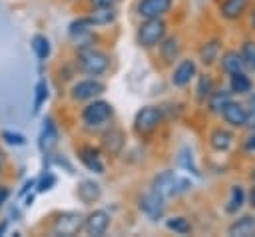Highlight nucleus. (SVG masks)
I'll return each instance as SVG.
<instances>
[{
  "instance_id": "obj_27",
  "label": "nucleus",
  "mask_w": 255,
  "mask_h": 237,
  "mask_svg": "<svg viewBox=\"0 0 255 237\" xmlns=\"http://www.w3.org/2000/svg\"><path fill=\"white\" fill-rule=\"evenodd\" d=\"M231 92L229 90H215L213 88V92L207 96V106H209V112H213V114H219L221 110H223V106L227 104V102H231Z\"/></svg>"
},
{
  "instance_id": "obj_26",
  "label": "nucleus",
  "mask_w": 255,
  "mask_h": 237,
  "mask_svg": "<svg viewBox=\"0 0 255 237\" xmlns=\"http://www.w3.org/2000/svg\"><path fill=\"white\" fill-rule=\"evenodd\" d=\"M221 68L227 72V74H233V72H241L245 68V62L241 58L239 52L235 50H227L223 56H221Z\"/></svg>"
},
{
  "instance_id": "obj_23",
  "label": "nucleus",
  "mask_w": 255,
  "mask_h": 237,
  "mask_svg": "<svg viewBox=\"0 0 255 237\" xmlns=\"http://www.w3.org/2000/svg\"><path fill=\"white\" fill-rule=\"evenodd\" d=\"M30 46H32V52H34V56H36L40 62H46V60L50 58V54H52V46H50V40H48L44 34H34V36H32V42H30Z\"/></svg>"
},
{
  "instance_id": "obj_10",
  "label": "nucleus",
  "mask_w": 255,
  "mask_h": 237,
  "mask_svg": "<svg viewBox=\"0 0 255 237\" xmlns=\"http://www.w3.org/2000/svg\"><path fill=\"white\" fill-rule=\"evenodd\" d=\"M173 6V0H139L135 6V12L139 18H163L169 14Z\"/></svg>"
},
{
  "instance_id": "obj_35",
  "label": "nucleus",
  "mask_w": 255,
  "mask_h": 237,
  "mask_svg": "<svg viewBox=\"0 0 255 237\" xmlns=\"http://www.w3.org/2000/svg\"><path fill=\"white\" fill-rule=\"evenodd\" d=\"M241 58H243V62H245V66H253V60H255V42H245L243 44V48H241Z\"/></svg>"
},
{
  "instance_id": "obj_8",
  "label": "nucleus",
  "mask_w": 255,
  "mask_h": 237,
  "mask_svg": "<svg viewBox=\"0 0 255 237\" xmlns=\"http://www.w3.org/2000/svg\"><path fill=\"white\" fill-rule=\"evenodd\" d=\"M137 207L141 213H145L151 221H159L165 215V199L161 195H157L155 191H147L139 197Z\"/></svg>"
},
{
  "instance_id": "obj_17",
  "label": "nucleus",
  "mask_w": 255,
  "mask_h": 237,
  "mask_svg": "<svg viewBox=\"0 0 255 237\" xmlns=\"http://www.w3.org/2000/svg\"><path fill=\"white\" fill-rule=\"evenodd\" d=\"M94 28H96V26L92 24L90 16H80V18H76V20L70 22V26H68V34H70L72 40H76V42H84L86 38L92 36V30H94Z\"/></svg>"
},
{
  "instance_id": "obj_5",
  "label": "nucleus",
  "mask_w": 255,
  "mask_h": 237,
  "mask_svg": "<svg viewBox=\"0 0 255 237\" xmlns=\"http://www.w3.org/2000/svg\"><path fill=\"white\" fill-rule=\"evenodd\" d=\"M163 121V110L157 106H143L135 112L133 118V129L139 135H149L153 133Z\"/></svg>"
},
{
  "instance_id": "obj_25",
  "label": "nucleus",
  "mask_w": 255,
  "mask_h": 237,
  "mask_svg": "<svg viewBox=\"0 0 255 237\" xmlns=\"http://www.w3.org/2000/svg\"><path fill=\"white\" fill-rule=\"evenodd\" d=\"M92 24L98 28V26H108L112 22H116L118 18V12L116 8H92V14H88Z\"/></svg>"
},
{
  "instance_id": "obj_43",
  "label": "nucleus",
  "mask_w": 255,
  "mask_h": 237,
  "mask_svg": "<svg viewBox=\"0 0 255 237\" xmlns=\"http://www.w3.org/2000/svg\"><path fill=\"white\" fill-rule=\"evenodd\" d=\"M4 161H6V153L0 149V163H4Z\"/></svg>"
},
{
  "instance_id": "obj_9",
  "label": "nucleus",
  "mask_w": 255,
  "mask_h": 237,
  "mask_svg": "<svg viewBox=\"0 0 255 237\" xmlns=\"http://www.w3.org/2000/svg\"><path fill=\"white\" fill-rule=\"evenodd\" d=\"M108 227H110V213L106 209H94L92 213H88L84 217L82 231L92 235V237H100V235L106 233Z\"/></svg>"
},
{
  "instance_id": "obj_33",
  "label": "nucleus",
  "mask_w": 255,
  "mask_h": 237,
  "mask_svg": "<svg viewBox=\"0 0 255 237\" xmlns=\"http://www.w3.org/2000/svg\"><path fill=\"white\" fill-rule=\"evenodd\" d=\"M179 165H181V167H185L187 171H191V173L199 175V169H197V165L193 163V155H191V151H189V149H181V153H179Z\"/></svg>"
},
{
  "instance_id": "obj_3",
  "label": "nucleus",
  "mask_w": 255,
  "mask_h": 237,
  "mask_svg": "<svg viewBox=\"0 0 255 237\" xmlns=\"http://www.w3.org/2000/svg\"><path fill=\"white\" fill-rule=\"evenodd\" d=\"M82 123L86 129H100L108 125V121L114 118V106L106 100H90V104L82 110Z\"/></svg>"
},
{
  "instance_id": "obj_30",
  "label": "nucleus",
  "mask_w": 255,
  "mask_h": 237,
  "mask_svg": "<svg viewBox=\"0 0 255 237\" xmlns=\"http://www.w3.org/2000/svg\"><path fill=\"white\" fill-rule=\"evenodd\" d=\"M165 227L177 235H187L191 233V223L187 217H181V215H175V217H167L165 219Z\"/></svg>"
},
{
  "instance_id": "obj_37",
  "label": "nucleus",
  "mask_w": 255,
  "mask_h": 237,
  "mask_svg": "<svg viewBox=\"0 0 255 237\" xmlns=\"http://www.w3.org/2000/svg\"><path fill=\"white\" fill-rule=\"evenodd\" d=\"M92 8H116V4L120 0H90Z\"/></svg>"
},
{
  "instance_id": "obj_19",
  "label": "nucleus",
  "mask_w": 255,
  "mask_h": 237,
  "mask_svg": "<svg viewBox=\"0 0 255 237\" xmlns=\"http://www.w3.org/2000/svg\"><path fill=\"white\" fill-rule=\"evenodd\" d=\"M157 46H159L161 60H163L165 64H173V62L179 58V54H181V44H179V40H177L175 36L163 38V40H161Z\"/></svg>"
},
{
  "instance_id": "obj_36",
  "label": "nucleus",
  "mask_w": 255,
  "mask_h": 237,
  "mask_svg": "<svg viewBox=\"0 0 255 237\" xmlns=\"http://www.w3.org/2000/svg\"><path fill=\"white\" fill-rule=\"evenodd\" d=\"M247 118H245V125L255 129V94L249 98V104H247Z\"/></svg>"
},
{
  "instance_id": "obj_32",
  "label": "nucleus",
  "mask_w": 255,
  "mask_h": 237,
  "mask_svg": "<svg viewBox=\"0 0 255 237\" xmlns=\"http://www.w3.org/2000/svg\"><path fill=\"white\" fill-rule=\"evenodd\" d=\"M56 185V175L52 173V171H44L42 175H40V179H36V193H46V191H50L52 187Z\"/></svg>"
},
{
  "instance_id": "obj_20",
  "label": "nucleus",
  "mask_w": 255,
  "mask_h": 237,
  "mask_svg": "<svg viewBox=\"0 0 255 237\" xmlns=\"http://www.w3.org/2000/svg\"><path fill=\"white\" fill-rule=\"evenodd\" d=\"M247 4H249V0H223L219 6V12L227 20H237L245 12Z\"/></svg>"
},
{
  "instance_id": "obj_11",
  "label": "nucleus",
  "mask_w": 255,
  "mask_h": 237,
  "mask_svg": "<svg viewBox=\"0 0 255 237\" xmlns=\"http://www.w3.org/2000/svg\"><path fill=\"white\" fill-rule=\"evenodd\" d=\"M58 139H60V131H58V125L54 121V118H44V123H42V129H40V135H38V147L42 153H50L56 145H58Z\"/></svg>"
},
{
  "instance_id": "obj_7",
  "label": "nucleus",
  "mask_w": 255,
  "mask_h": 237,
  "mask_svg": "<svg viewBox=\"0 0 255 237\" xmlns=\"http://www.w3.org/2000/svg\"><path fill=\"white\" fill-rule=\"evenodd\" d=\"M106 92V84L98 78H86V80H78L72 88H70V98L74 102H90L98 96H102Z\"/></svg>"
},
{
  "instance_id": "obj_24",
  "label": "nucleus",
  "mask_w": 255,
  "mask_h": 237,
  "mask_svg": "<svg viewBox=\"0 0 255 237\" xmlns=\"http://www.w3.org/2000/svg\"><path fill=\"white\" fill-rule=\"evenodd\" d=\"M243 203H245V189H243L241 185H231V189H229V199H227V203H225V213H229V215L237 213V211L243 207Z\"/></svg>"
},
{
  "instance_id": "obj_31",
  "label": "nucleus",
  "mask_w": 255,
  "mask_h": 237,
  "mask_svg": "<svg viewBox=\"0 0 255 237\" xmlns=\"http://www.w3.org/2000/svg\"><path fill=\"white\" fill-rule=\"evenodd\" d=\"M197 100L199 102H205L207 100V96L213 92V80H211V76H207V74H203V76H199V80H197Z\"/></svg>"
},
{
  "instance_id": "obj_38",
  "label": "nucleus",
  "mask_w": 255,
  "mask_h": 237,
  "mask_svg": "<svg viewBox=\"0 0 255 237\" xmlns=\"http://www.w3.org/2000/svg\"><path fill=\"white\" fill-rule=\"evenodd\" d=\"M243 147H245V151H255V129H253V133H251V135L245 139Z\"/></svg>"
},
{
  "instance_id": "obj_16",
  "label": "nucleus",
  "mask_w": 255,
  "mask_h": 237,
  "mask_svg": "<svg viewBox=\"0 0 255 237\" xmlns=\"http://www.w3.org/2000/svg\"><path fill=\"white\" fill-rule=\"evenodd\" d=\"M76 195H78V199H80L84 205H92V203H96V201L102 197V187H100V183H96L94 179H82V181L78 183Z\"/></svg>"
},
{
  "instance_id": "obj_18",
  "label": "nucleus",
  "mask_w": 255,
  "mask_h": 237,
  "mask_svg": "<svg viewBox=\"0 0 255 237\" xmlns=\"http://www.w3.org/2000/svg\"><path fill=\"white\" fill-rule=\"evenodd\" d=\"M231 237H253L255 235V217L253 215H243L241 219L233 221L227 229Z\"/></svg>"
},
{
  "instance_id": "obj_21",
  "label": "nucleus",
  "mask_w": 255,
  "mask_h": 237,
  "mask_svg": "<svg viewBox=\"0 0 255 237\" xmlns=\"http://www.w3.org/2000/svg\"><path fill=\"white\" fill-rule=\"evenodd\" d=\"M229 92L231 94H239V96L251 92V80L243 70L229 74Z\"/></svg>"
},
{
  "instance_id": "obj_45",
  "label": "nucleus",
  "mask_w": 255,
  "mask_h": 237,
  "mask_svg": "<svg viewBox=\"0 0 255 237\" xmlns=\"http://www.w3.org/2000/svg\"><path fill=\"white\" fill-rule=\"evenodd\" d=\"M251 68H253V70H255V60H253V66H251Z\"/></svg>"
},
{
  "instance_id": "obj_14",
  "label": "nucleus",
  "mask_w": 255,
  "mask_h": 237,
  "mask_svg": "<svg viewBox=\"0 0 255 237\" xmlns=\"http://www.w3.org/2000/svg\"><path fill=\"white\" fill-rule=\"evenodd\" d=\"M221 118L231 125V127H245V118H247V110L243 104L239 102H227L223 106V110L219 112Z\"/></svg>"
},
{
  "instance_id": "obj_13",
  "label": "nucleus",
  "mask_w": 255,
  "mask_h": 237,
  "mask_svg": "<svg viewBox=\"0 0 255 237\" xmlns=\"http://www.w3.org/2000/svg\"><path fill=\"white\" fill-rule=\"evenodd\" d=\"M197 76V66H195V60L187 58V60H181L175 70H173V76H171V84L175 88H185L193 78Z\"/></svg>"
},
{
  "instance_id": "obj_44",
  "label": "nucleus",
  "mask_w": 255,
  "mask_h": 237,
  "mask_svg": "<svg viewBox=\"0 0 255 237\" xmlns=\"http://www.w3.org/2000/svg\"><path fill=\"white\" fill-rule=\"evenodd\" d=\"M2 171H4V163H0V175H2Z\"/></svg>"
},
{
  "instance_id": "obj_1",
  "label": "nucleus",
  "mask_w": 255,
  "mask_h": 237,
  "mask_svg": "<svg viewBox=\"0 0 255 237\" xmlns=\"http://www.w3.org/2000/svg\"><path fill=\"white\" fill-rule=\"evenodd\" d=\"M189 187H191V179L185 177V175H179V173H175V171H171V169L161 171V173L155 175L153 181H151V191H155V193L161 195L163 199L181 195V193L189 191Z\"/></svg>"
},
{
  "instance_id": "obj_40",
  "label": "nucleus",
  "mask_w": 255,
  "mask_h": 237,
  "mask_svg": "<svg viewBox=\"0 0 255 237\" xmlns=\"http://www.w3.org/2000/svg\"><path fill=\"white\" fill-rule=\"evenodd\" d=\"M6 229H8V221H6V219H2V221H0V235H4V233H6Z\"/></svg>"
},
{
  "instance_id": "obj_29",
  "label": "nucleus",
  "mask_w": 255,
  "mask_h": 237,
  "mask_svg": "<svg viewBox=\"0 0 255 237\" xmlns=\"http://www.w3.org/2000/svg\"><path fill=\"white\" fill-rule=\"evenodd\" d=\"M217 54H219V40H209V42H205V44L199 48V60H201L205 66L213 64V62L217 60Z\"/></svg>"
},
{
  "instance_id": "obj_39",
  "label": "nucleus",
  "mask_w": 255,
  "mask_h": 237,
  "mask_svg": "<svg viewBox=\"0 0 255 237\" xmlns=\"http://www.w3.org/2000/svg\"><path fill=\"white\" fill-rule=\"evenodd\" d=\"M8 197H10V189L6 185H0V207L8 201Z\"/></svg>"
},
{
  "instance_id": "obj_42",
  "label": "nucleus",
  "mask_w": 255,
  "mask_h": 237,
  "mask_svg": "<svg viewBox=\"0 0 255 237\" xmlns=\"http://www.w3.org/2000/svg\"><path fill=\"white\" fill-rule=\"evenodd\" d=\"M32 201H34V195H28V197H26V203H24V205H26V207H30V205H32Z\"/></svg>"
},
{
  "instance_id": "obj_15",
  "label": "nucleus",
  "mask_w": 255,
  "mask_h": 237,
  "mask_svg": "<svg viewBox=\"0 0 255 237\" xmlns=\"http://www.w3.org/2000/svg\"><path fill=\"white\" fill-rule=\"evenodd\" d=\"M126 145V133L120 127H110L102 133V147L110 155H118Z\"/></svg>"
},
{
  "instance_id": "obj_4",
  "label": "nucleus",
  "mask_w": 255,
  "mask_h": 237,
  "mask_svg": "<svg viewBox=\"0 0 255 237\" xmlns=\"http://www.w3.org/2000/svg\"><path fill=\"white\" fill-rule=\"evenodd\" d=\"M165 32H167V24L163 22V18H145L137 26L135 42L141 48L149 50V48H155L165 38Z\"/></svg>"
},
{
  "instance_id": "obj_41",
  "label": "nucleus",
  "mask_w": 255,
  "mask_h": 237,
  "mask_svg": "<svg viewBox=\"0 0 255 237\" xmlns=\"http://www.w3.org/2000/svg\"><path fill=\"white\" fill-rule=\"evenodd\" d=\"M249 201H251V205L255 207V185L251 187V193H249Z\"/></svg>"
},
{
  "instance_id": "obj_34",
  "label": "nucleus",
  "mask_w": 255,
  "mask_h": 237,
  "mask_svg": "<svg viewBox=\"0 0 255 237\" xmlns=\"http://www.w3.org/2000/svg\"><path fill=\"white\" fill-rule=\"evenodd\" d=\"M0 137L6 141V143H10V145H24L26 143V137L22 135V133H18V131H10V129H4L2 133H0Z\"/></svg>"
},
{
  "instance_id": "obj_22",
  "label": "nucleus",
  "mask_w": 255,
  "mask_h": 237,
  "mask_svg": "<svg viewBox=\"0 0 255 237\" xmlns=\"http://www.w3.org/2000/svg\"><path fill=\"white\" fill-rule=\"evenodd\" d=\"M209 143H211V147L215 151H227L231 147V143H233V133L227 131V129H223V127H217V129L211 131Z\"/></svg>"
},
{
  "instance_id": "obj_28",
  "label": "nucleus",
  "mask_w": 255,
  "mask_h": 237,
  "mask_svg": "<svg viewBox=\"0 0 255 237\" xmlns=\"http://www.w3.org/2000/svg\"><path fill=\"white\" fill-rule=\"evenodd\" d=\"M48 96H50V92H48L46 80H38V84L34 86V104H32V114H34V116L42 110V106L46 104Z\"/></svg>"
},
{
  "instance_id": "obj_6",
  "label": "nucleus",
  "mask_w": 255,
  "mask_h": 237,
  "mask_svg": "<svg viewBox=\"0 0 255 237\" xmlns=\"http://www.w3.org/2000/svg\"><path fill=\"white\" fill-rule=\"evenodd\" d=\"M84 227V215L80 211H62L52 223V233L62 237H74Z\"/></svg>"
},
{
  "instance_id": "obj_12",
  "label": "nucleus",
  "mask_w": 255,
  "mask_h": 237,
  "mask_svg": "<svg viewBox=\"0 0 255 237\" xmlns=\"http://www.w3.org/2000/svg\"><path fill=\"white\" fill-rule=\"evenodd\" d=\"M78 159H80L82 165H84L88 171H92V173L102 175V173L106 171V165H104V161H102V153H100V149L94 147V145H82V147H78Z\"/></svg>"
},
{
  "instance_id": "obj_2",
  "label": "nucleus",
  "mask_w": 255,
  "mask_h": 237,
  "mask_svg": "<svg viewBox=\"0 0 255 237\" xmlns=\"http://www.w3.org/2000/svg\"><path fill=\"white\" fill-rule=\"evenodd\" d=\"M76 66L80 72L92 76V78H98L102 76L104 72H108L110 68V56L94 46H84L78 50V56H76Z\"/></svg>"
}]
</instances>
